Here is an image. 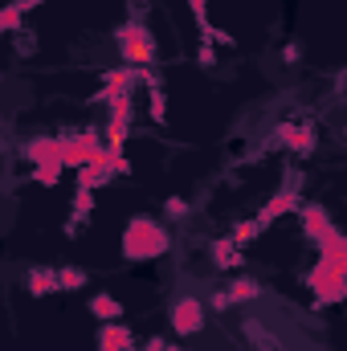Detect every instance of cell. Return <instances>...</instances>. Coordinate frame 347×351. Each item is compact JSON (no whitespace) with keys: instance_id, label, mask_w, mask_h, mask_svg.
<instances>
[{"instance_id":"17","label":"cell","mask_w":347,"mask_h":351,"mask_svg":"<svg viewBox=\"0 0 347 351\" xmlns=\"http://www.w3.org/2000/svg\"><path fill=\"white\" fill-rule=\"evenodd\" d=\"M213 262L221 265V269H237V265H241V254H237L233 237H225V241H217V245H213Z\"/></svg>"},{"instance_id":"16","label":"cell","mask_w":347,"mask_h":351,"mask_svg":"<svg viewBox=\"0 0 347 351\" xmlns=\"http://www.w3.org/2000/svg\"><path fill=\"white\" fill-rule=\"evenodd\" d=\"M53 290H58V274H53V269H33V274H29V294L45 298V294H53Z\"/></svg>"},{"instance_id":"13","label":"cell","mask_w":347,"mask_h":351,"mask_svg":"<svg viewBox=\"0 0 347 351\" xmlns=\"http://www.w3.org/2000/svg\"><path fill=\"white\" fill-rule=\"evenodd\" d=\"M33 4H41V0H12V4H4V8H0V33H12V29H21L25 12H29Z\"/></svg>"},{"instance_id":"1","label":"cell","mask_w":347,"mask_h":351,"mask_svg":"<svg viewBox=\"0 0 347 351\" xmlns=\"http://www.w3.org/2000/svg\"><path fill=\"white\" fill-rule=\"evenodd\" d=\"M168 245H172L168 229L156 225L152 217H135V221H127V229H123V258H127V262H152V258L168 254Z\"/></svg>"},{"instance_id":"15","label":"cell","mask_w":347,"mask_h":351,"mask_svg":"<svg viewBox=\"0 0 347 351\" xmlns=\"http://www.w3.org/2000/svg\"><path fill=\"white\" fill-rule=\"evenodd\" d=\"M225 298H229V306H233V302H254V298H258V282H254V278H233L229 290H225Z\"/></svg>"},{"instance_id":"21","label":"cell","mask_w":347,"mask_h":351,"mask_svg":"<svg viewBox=\"0 0 347 351\" xmlns=\"http://www.w3.org/2000/svg\"><path fill=\"white\" fill-rule=\"evenodd\" d=\"M258 233H261V225H258V221H241V225L233 229V245H246V241H254Z\"/></svg>"},{"instance_id":"12","label":"cell","mask_w":347,"mask_h":351,"mask_svg":"<svg viewBox=\"0 0 347 351\" xmlns=\"http://www.w3.org/2000/svg\"><path fill=\"white\" fill-rule=\"evenodd\" d=\"M90 315H94V319H102V323H119L123 302H119L115 294H94V298H90Z\"/></svg>"},{"instance_id":"22","label":"cell","mask_w":347,"mask_h":351,"mask_svg":"<svg viewBox=\"0 0 347 351\" xmlns=\"http://www.w3.org/2000/svg\"><path fill=\"white\" fill-rule=\"evenodd\" d=\"M152 119H156V123L168 119V98H164V90L160 86H152Z\"/></svg>"},{"instance_id":"20","label":"cell","mask_w":347,"mask_h":351,"mask_svg":"<svg viewBox=\"0 0 347 351\" xmlns=\"http://www.w3.org/2000/svg\"><path fill=\"white\" fill-rule=\"evenodd\" d=\"M90 208H94V188H82V184H78V192H74V221H70V225L86 221Z\"/></svg>"},{"instance_id":"26","label":"cell","mask_w":347,"mask_h":351,"mask_svg":"<svg viewBox=\"0 0 347 351\" xmlns=\"http://www.w3.org/2000/svg\"><path fill=\"white\" fill-rule=\"evenodd\" d=\"M143 351H164V343H160V339H152V343H147Z\"/></svg>"},{"instance_id":"10","label":"cell","mask_w":347,"mask_h":351,"mask_svg":"<svg viewBox=\"0 0 347 351\" xmlns=\"http://www.w3.org/2000/svg\"><path fill=\"white\" fill-rule=\"evenodd\" d=\"M290 152H311L315 147V131L311 127H298V123H278V131H274Z\"/></svg>"},{"instance_id":"19","label":"cell","mask_w":347,"mask_h":351,"mask_svg":"<svg viewBox=\"0 0 347 351\" xmlns=\"http://www.w3.org/2000/svg\"><path fill=\"white\" fill-rule=\"evenodd\" d=\"M62 164H33V180L41 184V188H58V180H62Z\"/></svg>"},{"instance_id":"5","label":"cell","mask_w":347,"mask_h":351,"mask_svg":"<svg viewBox=\"0 0 347 351\" xmlns=\"http://www.w3.org/2000/svg\"><path fill=\"white\" fill-rule=\"evenodd\" d=\"M147 78V66H119V70H106L102 74V90H98V102H110L115 94H127L131 82Z\"/></svg>"},{"instance_id":"2","label":"cell","mask_w":347,"mask_h":351,"mask_svg":"<svg viewBox=\"0 0 347 351\" xmlns=\"http://www.w3.org/2000/svg\"><path fill=\"white\" fill-rule=\"evenodd\" d=\"M119 53L127 66H152L156 58V41H152V29L139 25V21H127L119 29Z\"/></svg>"},{"instance_id":"11","label":"cell","mask_w":347,"mask_h":351,"mask_svg":"<svg viewBox=\"0 0 347 351\" xmlns=\"http://www.w3.org/2000/svg\"><path fill=\"white\" fill-rule=\"evenodd\" d=\"M123 348H131V331L123 323H106L98 331V351H123Z\"/></svg>"},{"instance_id":"7","label":"cell","mask_w":347,"mask_h":351,"mask_svg":"<svg viewBox=\"0 0 347 351\" xmlns=\"http://www.w3.org/2000/svg\"><path fill=\"white\" fill-rule=\"evenodd\" d=\"M204 327V306L196 298H180L172 306V331L176 335H196Z\"/></svg>"},{"instance_id":"8","label":"cell","mask_w":347,"mask_h":351,"mask_svg":"<svg viewBox=\"0 0 347 351\" xmlns=\"http://www.w3.org/2000/svg\"><path fill=\"white\" fill-rule=\"evenodd\" d=\"M298 213H302V229H307V237L319 245L335 225H331V217H327V208H319V204H298Z\"/></svg>"},{"instance_id":"27","label":"cell","mask_w":347,"mask_h":351,"mask_svg":"<svg viewBox=\"0 0 347 351\" xmlns=\"http://www.w3.org/2000/svg\"><path fill=\"white\" fill-rule=\"evenodd\" d=\"M123 351H139V348H123Z\"/></svg>"},{"instance_id":"18","label":"cell","mask_w":347,"mask_h":351,"mask_svg":"<svg viewBox=\"0 0 347 351\" xmlns=\"http://www.w3.org/2000/svg\"><path fill=\"white\" fill-rule=\"evenodd\" d=\"M82 286H86V269H78V265L58 269V290H82Z\"/></svg>"},{"instance_id":"9","label":"cell","mask_w":347,"mask_h":351,"mask_svg":"<svg viewBox=\"0 0 347 351\" xmlns=\"http://www.w3.org/2000/svg\"><path fill=\"white\" fill-rule=\"evenodd\" d=\"M298 204H302V200H298V192H294V188H286V192L270 196V204H265V208L258 213V225H261V229H265V225H274V221H278L282 213H294Z\"/></svg>"},{"instance_id":"6","label":"cell","mask_w":347,"mask_h":351,"mask_svg":"<svg viewBox=\"0 0 347 351\" xmlns=\"http://www.w3.org/2000/svg\"><path fill=\"white\" fill-rule=\"evenodd\" d=\"M115 156H119V152L102 147L90 164H82V168H78V184H82V188H102V184L115 176Z\"/></svg>"},{"instance_id":"23","label":"cell","mask_w":347,"mask_h":351,"mask_svg":"<svg viewBox=\"0 0 347 351\" xmlns=\"http://www.w3.org/2000/svg\"><path fill=\"white\" fill-rule=\"evenodd\" d=\"M164 213H168V217H184V213H188V204H184V196H168V204H164Z\"/></svg>"},{"instance_id":"4","label":"cell","mask_w":347,"mask_h":351,"mask_svg":"<svg viewBox=\"0 0 347 351\" xmlns=\"http://www.w3.org/2000/svg\"><path fill=\"white\" fill-rule=\"evenodd\" d=\"M102 152V143H98V135L94 131H82V135H62L58 139V160H62V168H82V164H90L94 156Z\"/></svg>"},{"instance_id":"25","label":"cell","mask_w":347,"mask_h":351,"mask_svg":"<svg viewBox=\"0 0 347 351\" xmlns=\"http://www.w3.org/2000/svg\"><path fill=\"white\" fill-rule=\"evenodd\" d=\"M213 58H217V53H213V45L204 41V45H200V66H213Z\"/></svg>"},{"instance_id":"24","label":"cell","mask_w":347,"mask_h":351,"mask_svg":"<svg viewBox=\"0 0 347 351\" xmlns=\"http://www.w3.org/2000/svg\"><path fill=\"white\" fill-rule=\"evenodd\" d=\"M115 176H131V160H127V156H123V152H119V156H115Z\"/></svg>"},{"instance_id":"3","label":"cell","mask_w":347,"mask_h":351,"mask_svg":"<svg viewBox=\"0 0 347 351\" xmlns=\"http://www.w3.org/2000/svg\"><path fill=\"white\" fill-rule=\"evenodd\" d=\"M347 262H331V258H319L315 262V269H311V290H315V298L319 302H339L347 290Z\"/></svg>"},{"instance_id":"14","label":"cell","mask_w":347,"mask_h":351,"mask_svg":"<svg viewBox=\"0 0 347 351\" xmlns=\"http://www.w3.org/2000/svg\"><path fill=\"white\" fill-rule=\"evenodd\" d=\"M25 160L29 164H62L58 160V139H33L25 147Z\"/></svg>"},{"instance_id":"28","label":"cell","mask_w":347,"mask_h":351,"mask_svg":"<svg viewBox=\"0 0 347 351\" xmlns=\"http://www.w3.org/2000/svg\"><path fill=\"white\" fill-rule=\"evenodd\" d=\"M164 351H180V348H164Z\"/></svg>"}]
</instances>
